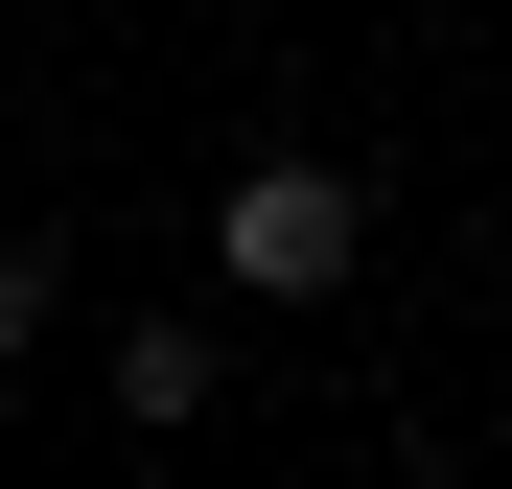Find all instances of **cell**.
Returning a JSON list of instances; mask_svg holds the SVG:
<instances>
[{
  "instance_id": "cell-1",
  "label": "cell",
  "mask_w": 512,
  "mask_h": 489,
  "mask_svg": "<svg viewBox=\"0 0 512 489\" xmlns=\"http://www.w3.org/2000/svg\"><path fill=\"white\" fill-rule=\"evenodd\" d=\"M350 257H373V187H350V163L256 140L233 187H210V280L233 303H350Z\"/></svg>"
},
{
  "instance_id": "cell-2",
  "label": "cell",
  "mask_w": 512,
  "mask_h": 489,
  "mask_svg": "<svg viewBox=\"0 0 512 489\" xmlns=\"http://www.w3.org/2000/svg\"><path fill=\"white\" fill-rule=\"evenodd\" d=\"M117 420H140V443H187V420H210V326H187V303L117 326Z\"/></svg>"
},
{
  "instance_id": "cell-3",
  "label": "cell",
  "mask_w": 512,
  "mask_h": 489,
  "mask_svg": "<svg viewBox=\"0 0 512 489\" xmlns=\"http://www.w3.org/2000/svg\"><path fill=\"white\" fill-rule=\"evenodd\" d=\"M24 350H47V257L0 233V373H24Z\"/></svg>"
}]
</instances>
